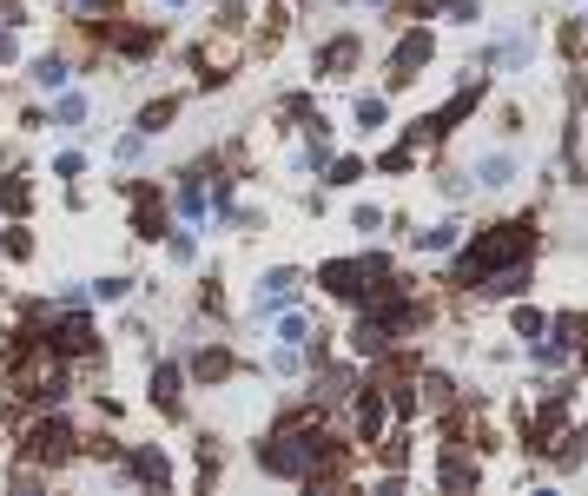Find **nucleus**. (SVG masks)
<instances>
[{"mask_svg":"<svg viewBox=\"0 0 588 496\" xmlns=\"http://www.w3.org/2000/svg\"><path fill=\"white\" fill-rule=\"evenodd\" d=\"M79 450H87V424L73 418V404L66 410H27L21 431H14V463L40 470L47 483H60L79 463Z\"/></svg>","mask_w":588,"mask_h":496,"instance_id":"obj_1","label":"nucleus"},{"mask_svg":"<svg viewBox=\"0 0 588 496\" xmlns=\"http://www.w3.org/2000/svg\"><path fill=\"white\" fill-rule=\"evenodd\" d=\"M536 252V232L523 225V219H502V225H483L463 252H456V265H450V285H463V292H476L489 272H502V265H523Z\"/></svg>","mask_w":588,"mask_h":496,"instance_id":"obj_2","label":"nucleus"},{"mask_svg":"<svg viewBox=\"0 0 588 496\" xmlns=\"http://www.w3.org/2000/svg\"><path fill=\"white\" fill-rule=\"evenodd\" d=\"M40 345L79 371H93L107 358V331H100V311L93 305H53L47 324H40Z\"/></svg>","mask_w":588,"mask_h":496,"instance_id":"obj_3","label":"nucleus"},{"mask_svg":"<svg viewBox=\"0 0 588 496\" xmlns=\"http://www.w3.org/2000/svg\"><path fill=\"white\" fill-rule=\"evenodd\" d=\"M120 199H126V232L139 245H159L165 232H173V193H165L159 179H146V173L120 179Z\"/></svg>","mask_w":588,"mask_h":496,"instance_id":"obj_4","label":"nucleus"},{"mask_svg":"<svg viewBox=\"0 0 588 496\" xmlns=\"http://www.w3.org/2000/svg\"><path fill=\"white\" fill-rule=\"evenodd\" d=\"M120 470H126V489H179L186 470L173 463V444H159V437H139L120 450Z\"/></svg>","mask_w":588,"mask_h":496,"instance_id":"obj_5","label":"nucleus"},{"mask_svg":"<svg viewBox=\"0 0 588 496\" xmlns=\"http://www.w3.org/2000/svg\"><path fill=\"white\" fill-rule=\"evenodd\" d=\"M146 410L152 418H165V424H179L186 418V397H192V377H186V358H152L146 364Z\"/></svg>","mask_w":588,"mask_h":496,"instance_id":"obj_6","label":"nucleus"},{"mask_svg":"<svg viewBox=\"0 0 588 496\" xmlns=\"http://www.w3.org/2000/svg\"><path fill=\"white\" fill-rule=\"evenodd\" d=\"M73 79H87V73H79V60H73V47H66V40L34 47V53L21 60V87H27L34 100H53L60 87H73Z\"/></svg>","mask_w":588,"mask_h":496,"instance_id":"obj_7","label":"nucleus"},{"mask_svg":"<svg viewBox=\"0 0 588 496\" xmlns=\"http://www.w3.org/2000/svg\"><path fill=\"white\" fill-rule=\"evenodd\" d=\"M345 410H351V444H358V450H377V437L390 431V390H384L377 377H364V384L345 397Z\"/></svg>","mask_w":588,"mask_h":496,"instance_id":"obj_8","label":"nucleus"},{"mask_svg":"<svg viewBox=\"0 0 588 496\" xmlns=\"http://www.w3.org/2000/svg\"><path fill=\"white\" fill-rule=\"evenodd\" d=\"M238 371H245V364H238V351H232L225 338H192V351H186V377H192V390H225Z\"/></svg>","mask_w":588,"mask_h":496,"instance_id":"obj_9","label":"nucleus"},{"mask_svg":"<svg viewBox=\"0 0 588 496\" xmlns=\"http://www.w3.org/2000/svg\"><path fill=\"white\" fill-rule=\"evenodd\" d=\"M430 60H437V34H430L424 21H416V27H403V34H397V47H390V66H384V79H390V87H410V79L424 73Z\"/></svg>","mask_w":588,"mask_h":496,"instance_id":"obj_10","label":"nucleus"},{"mask_svg":"<svg viewBox=\"0 0 588 496\" xmlns=\"http://www.w3.org/2000/svg\"><path fill=\"white\" fill-rule=\"evenodd\" d=\"M87 120H93V87L87 79H73V87H60L53 100H47V133H87Z\"/></svg>","mask_w":588,"mask_h":496,"instance_id":"obj_11","label":"nucleus"},{"mask_svg":"<svg viewBox=\"0 0 588 496\" xmlns=\"http://www.w3.org/2000/svg\"><path fill=\"white\" fill-rule=\"evenodd\" d=\"M298 298H304V272L298 265H272V272H259V285H251V311L259 318H272V311H285Z\"/></svg>","mask_w":588,"mask_h":496,"instance_id":"obj_12","label":"nucleus"},{"mask_svg":"<svg viewBox=\"0 0 588 496\" xmlns=\"http://www.w3.org/2000/svg\"><path fill=\"white\" fill-rule=\"evenodd\" d=\"M179 113H186V94H152V100H139V113H133V133H146V139H165L179 126Z\"/></svg>","mask_w":588,"mask_h":496,"instance_id":"obj_13","label":"nucleus"},{"mask_svg":"<svg viewBox=\"0 0 588 496\" xmlns=\"http://www.w3.org/2000/svg\"><path fill=\"white\" fill-rule=\"evenodd\" d=\"M87 298H93V311H126L139 298V278L133 272H100V278H87Z\"/></svg>","mask_w":588,"mask_h":496,"instance_id":"obj_14","label":"nucleus"},{"mask_svg":"<svg viewBox=\"0 0 588 496\" xmlns=\"http://www.w3.org/2000/svg\"><path fill=\"white\" fill-rule=\"evenodd\" d=\"M34 199H40V186H34V173H27V165L0 173V219H27V212H34Z\"/></svg>","mask_w":588,"mask_h":496,"instance_id":"obj_15","label":"nucleus"},{"mask_svg":"<svg viewBox=\"0 0 588 496\" xmlns=\"http://www.w3.org/2000/svg\"><path fill=\"white\" fill-rule=\"evenodd\" d=\"M358 53H364V40H358V34H338V40H324V47H317V73H324V79H351Z\"/></svg>","mask_w":588,"mask_h":496,"instance_id":"obj_16","label":"nucleus"},{"mask_svg":"<svg viewBox=\"0 0 588 496\" xmlns=\"http://www.w3.org/2000/svg\"><path fill=\"white\" fill-rule=\"evenodd\" d=\"M87 173H93V152L87 146H53V159H47V179L53 186H79Z\"/></svg>","mask_w":588,"mask_h":496,"instance_id":"obj_17","label":"nucleus"},{"mask_svg":"<svg viewBox=\"0 0 588 496\" xmlns=\"http://www.w3.org/2000/svg\"><path fill=\"white\" fill-rule=\"evenodd\" d=\"M34 252H40V238H34L27 219H8V225H0V259H8V265H34Z\"/></svg>","mask_w":588,"mask_h":496,"instance_id":"obj_18","label":"nucleus"},{"mask_svg":"<svg viewBox=\"0 0 588 496\" xmlns=\"http://www.w3.org/2000/svg\"><path fill=\"white\" fill-rule=\"evenodd\" d=\"M437 483H443V489H476V483H483V470H476L456 444H443V457H437Z\"/></svg>","mask_w":588,"mask_h":496,"instance_id":"obj_19","label":"nucleus"},{"mask_svg":"<svg viewBox=\"0 0 588 496\" xmlns=\"http://www.w3.org/2000/svg\"><path fill=\"white\" fill-rule=\"evenodd\" d=\"M146 152H152V139L126 126V133H120V139L107 146V165H120V173H139V165H146Z\"/></svg>","mask_w":588,"mask_h":496,"instance_id":"obj_20","label":"nucleus"},{"mask_svg":"<svg viewBox=\"0 0 588 496\" xmlns=\"http://www.w3.org/2000/svg\"><path fill=\"white\" fill-rule=\"evenodd\" d=\"M410 245H416V252H456L463 225H456V219H437V225H424V232H410Z\"/></svg>","mask_w":588,"mask_h":496,"instance_id":"obj_21","label":"nucleus"},{"mask_svg":"<svg viewBox=\"0 0 588 496\" xmlns=\"http://www.w3.org/2000/svg\"><path fill=\"white\" fill-rule=\"evenodd\" d=\"M476 292H489V298H523V292H529V259H523V265H502V272H489Z\"/></svg>","mask_w":588,"mask_h":496,"instance_id":"obj_22","label":"nucleus"},{"mask_svg":"<svg viewBox=\"0 0 588 496\" xmlns=\"http://www.w3.org/2000/svg\"><path fill=\"white\" fill-rule=\"evenodd\" d=\"M364 173H371V159H358V152H330V165H324V186H338V193H345V186H358Z\"/></svg>","mask_w":588,"mask_h":496,"instance_id":"obj_23","label":"nucleus"},{"mask_svg":"<svg viewBox=\"0 0 588 496\" xmlns=\"http://www.w3.org/2000/svg\"><path fill=\"white\" fill-rule=\"evenodd\" d=\"M510 179H516V159H510V152H483V159H476V186L502 193Z\"/></svg>","mask_w":588,"mask_h":496,"instance_id":"obj_24","label":"nucleus"},{"mask_svg":"<svg viewBox=\"0 0 588 496\" xmlns=\"http://www.w3.org/2000/svg\"><path fill=\"white\" fill-rule=\"evenodd\" d=\"M60 14L66 21H113V14H126V0H60Z\"/></svg>","mask_w":588,"mask_h":496,"instance_id":"obj_25","label":"nucleus"},{"mask_svg":"<svg viewBox=\"0 0 588 496\" xmlns=\"http://www.w3.org/2000/svg\"><path fill=\"white\" fill-rule=\"evenodd\" d=\"M351 120H358V133H384V120H390V100H384V94H358Z\"/></svg>","mask_w":588,"mask_h":496,"instance_id":"obj_26","label":"nucleus"},{"mask_svg":"<svg viewBox=\"0 0 588 496\" xmlns=\"http://www.w3.org/2000/svg\"><path fill=\"white\" fill-rule=\"evenodd\" d=\"M529 53H536V47H529V34H510V40L496 47V66H502V73H516V66H529Z\"/></svg>","mask_w":588,"mask_h":496,"instance_id":"obj_27","label":"nucleus"},{"mask_svg":"<svg viewBox=\"0 0 588 496\" xmlns=\"http://www.w3.org/2000/svg\"><path fill=\"white\" fill-rule=\"evenodd\" d=\"M21 60H27L21 34H14V27H0V73H21Z\"/></svg>","mask_w":588,"mask_h":496,"instance_id":"obj_28","label":"nucleus"},{"mask_svg":"<svg viewBox=\"0 0 588 496\" xmlns=\"http://www.w3.org/2000/svg\"><path fill=\"white\" fill-rule=\"evenodd\" d=\"M416 165V146L403 139V146H390V152H377V173H410Z\"/></svg>","mask_w":588,"mask_h":496,"instance_id":"obj_29","label":"nucleus"},{"mask_svg":"<svg viewBox=\"0 0 588 496\" xmlns=\"http://www.w3.org/2000/svg\"><path fill=\"white\" fill-rule=\"evenodd\" d=\"M437 14H443L450 27H470V21H476V0H437Z\"/></svg>","mask_w":588,"mask_h":496,"instance_id":"obj_30","label":"nucleus"},{"mask_svg":"<svg viewBox=\"0 0 588 496\" xmlns=\"http://www.w3.org/2000/svg\"><path fill=\"white\" fill-rule=\"evenodd\" d=\"M516 331H523V338H542V331H549V318H542L536 305H516Z\"/></svg>","mask_w":588,"mask_h":496,"instance_id":"obj_31","label":"nucleus"},{"mask_svg":"<svg viewBox=\"0 0 588 496\" xmlns=\"http://www.w3.org/2000/svg\"><path fill=\"white\" fill-rule=\"evenodd\" d=\"M351 225H358V232H384V212H377V206H358Z\"/></svg>","mask_w":588,"mask_h":496,"instance_id":"obj_32","label":"nucleus"},{"mask_svg":"<svg viewBox=\"0 0 588 496\" xmlns=\"http://www.w3.org/2000/svg\"><path fill=\"white\" fill-rule=\"evenodd\" d=\"M159 8H165V14H186V8H192V0H159Z\"/></svg>","mask_w":588,"mask_h":496,"instance_id":"obj_33","label":"nucleus"},{"mask_svg":"<svg viewBox=\"0 0 588 496\" xmlns=\"http://www.w3.org/2000/svg\"><path fill=\"white\" fill-rule=\"evenodd\" d=\"M358 8H390V0H358Z\"/></svg>","mask_w":588,"mask_h":496,"instance_id":"obj_34","label":"nucleus"}]
</instances>
